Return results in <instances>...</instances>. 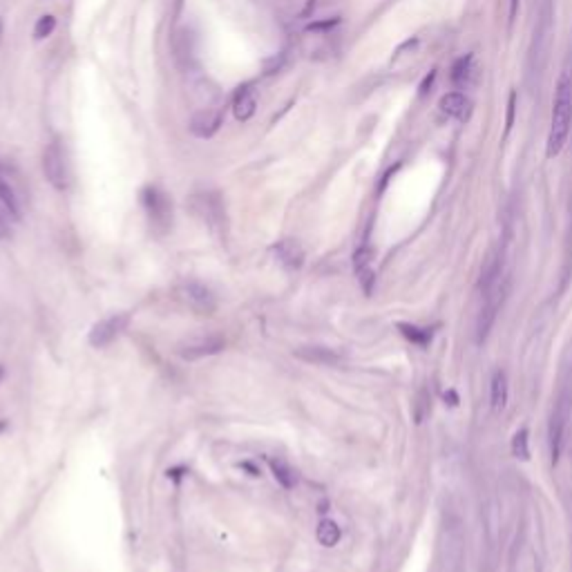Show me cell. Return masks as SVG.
<instances>
[{"label": "cell", "instance_id": "cell-1", "mask_svg": "<svg viewBox=\"0 0 572 572\" xmlns=\"http://www.w3.org/2000/svg\"><path fill=\"white\" fill-rule=\"evenodd\" d=\"M570 126H572V85L568 76H561L559 85H556V97H554V105H552V121H550V134H548V146H546V154L548 159L556 157L570 134Z\"/></svg>", "mask_w": 572, "mask_h": 572}, {"label": "cell", "instance_id": "cell-2", "mask_svg": "<svg viewBox=\"0 0 572 572\" xmlns=\"http://www.w3.org/2000/svg\"><path fill=\"white\" fill-rule=\"evenodd\" d=\"M226 340L220 333H199V335H188L177 345V355L183 360H199L208 358L224 351Z\"/></svg>", "mask_w": 572, "mask_h": 572}, {"label": "cell", "instance_id": "cell-3", "mask_svg": "<svg viewBox=\"0 0 572 572\" xmlns=\"http://www.w3.org/2000/svg\"><path fill=\"white\" fill-rule=\"evenodd\" d=\"M144 206L150 217V224L159 230V233H168L170 226H173V204L163 190L148 185L144 190Z\"/></svg>", "mask_w": 572, "mask_h": 572}, {"label": "cell", "instance_id": "cell-4", "mask_svg": "<svg viewBox=\"0 0 572 572\" xmlns=\"http://www.w3.org/2000/svg\"><path fill=\"white\" fill-rule=\"evenodd\" d=\"M572 411V400L568 394L559 396V400L554 403L552 416H550V427H548V438H550V454H552V463L559 460L561 447H563V431L570 419Z\"/></svg>", "mask_w": 572, "mask_h": 572}, {"label": "cell", "instance_id": "cell-5", "mask_svg": "<svg viewBox=\"0 0 572 572\" xmlns=\"http://www.w3.org/2000/svg\"><path fill=\"white\" fill-rule=\"evenodd\" d=\"M179 296L199 315H212L217 311V298H215V293L202 282H195V280L183 282L179 286Z\"/></svg>", "mask_w": 572, "mask_h": 572}, {"label": "cell", "instance_id": "cell-6", "mask_svg": "<svg viewBox=\"0 0 572 572\" xmlns=\"http://www.w3.org/2000/svg\"><path fill=\"white\" fill-rule=\"evenodd\" d=\"M128 324H130V315L128 313H114L110 318L97 322L95 327L90 329V335H87L90 345L95 347V349L110 347L114 340L128 329Z\"/></svg>", "mask_w": 572, "mask_h": 572}, {"label": "cell", "instance_id": "cell-7", "mask_svg": "<svg viewBox=\"0 0 572 572\" xmlns=\"http://www.w3.org/2000/svg\"><path fill=\"white\" fill-rule=\"evenodd\" d=\"M505 291H507L505 286H492L490 291H485L483 308L476 318V342L478 345L485 342V338L490 335L492 324H494V320H497V313L505 300Z\"/></svg>", "mask_w": 572, "mask_h": 572}, {"label": "cell", "instance_id": "cell-8", "mask_svg": "<svg viewBox=\"0 0 572 572\" xmlns=\"http://www.w3.org/2000/svg\"><path fill=\"white\" fill-rule=\"evenodd\" d=\"M43 173L56 190H65L70 183L68 175V163L63 157V150L58 148V144H50L43 152Z\"/></svg>", "mask_w": 572, "mask_h": 572}, {"label": "cell", "instance_id": "cell-9", "mask_svg": "<svg viewBox=\"0 0 572 572\" xmlns=\"http://www.w3.org/2000/svg\"><path fill=\"white\" fill-rule=\"evenodd\" d=\"M193 210L202 217L208 226H222L224 217H226V210H224V204L217 195L212 193H202V195H195L193 202H190Z\"/></svg>", "mask_w": 572, "mask_h": 572}, {"label": "cell", "instance_id": "cell-10", "mask_svg": "<svg viewBox=\"0 0 572 572\" xmlns=\"http://www.w3.org/2000/svg\"><path fill=\"white\" fill-rule=\"evenodd\" d=\"M224 121V110L222 107H206V110H199L190 119V132L199 139H210L215 132L220 130Z\"/></svg>", "mask_w": 572, "mask_h": 572}, {"label": "cell", "instance_id": "cell-11", "mask_svg": "<svg viewBox=\"0 0 572 572\" xmlns=\"http://www.w3.org/2000/svg\"><path fill=\"white\" fill-rule=\"evenodd\" d=\"M273 253L282 266L296 271L304 264V249L298 239H282L273 246Z\"/></svg>", "mask_w": 572, "mask_h": 572}, {"label": "cell", "instance_id": "cell-12", "mask_svg": "<svg viewBox=\"0 0 572 572\" xmlns=\"http://www.w3.org/2000/svg\"><path fill=\"white\" fill-rule=\"evenodd\" d=\"M293 353H296V358H300L308 365H322V367H333V365H340V360H342L333 349L318 347V345L298 347Z\"/></svg>", "mask_w": 572, "mask_h": 572}, {"label": "cell", "instance_id": "cell-13", "mask_svg": "<svg viewBox=\"0 0 572 572\" xmlns=\"http://www.w3.org/2000/svg\"><path fill=\"white\" fill-rule=\"evenodd\" d=\"M257 110V95L253 85H242L237 87L233 97V114L237 121H249Z\"/></svg>", "mask_w": 572, "mask_h": 572}, {"label": "cell", "instance_id": "cell-14", "mask_svg": "<svg viewBox=\"0 0 572 572\" xmlns=\"http://www.w3.org/2000/svg\"><path fill=\"white\" fill-rule=\"evenodd\" d=\"M438 105L447 117H454L458 121H468L472 114V103L465 95H460V92H450V95H445Z\"/></svg>", "mask_w": 572, "mask_h": 572}, {"label": "cell", "instance_id": "cell-15", "mask_svg": "<svg viewBox=\"0 0 572 572\" xmlns=\"http://www.w3.org/2000/svg\"><path fill=\"white\" fill-rule=\"evenodd\" d=\"M499 277H501V255L492 253V255H487L485 264L481 269V277H478V288H481L483 293L490 291L492 286H497Z\"/></svg>", "mask_w": 572, "mask_h": 572}, {"label": "cell", "instance_id": "cell-16", "mask_svg": "<svg viewBox=\"0 0 572 572\" xmlns=\"http://www.w3.org/2000/svg\"><path fill=\"white\" fill-rule=\"evenodd\" d=\"M271 463V472H273V476H275V481L280 483L284 490H291V487H296V483H298V476H296V472H293V468L288 465V463L284 460V458H271L269 460Z\"/></svg>", "mask_w": 572, "mask_h": 572}, {"label": "cell", "instance_id": "cell-17", "mask_svg": "<svg viewBox=\"0 0 572 572\" xmlns=\"http://www.w3.org/2000/svg\"><path fill=\"white\" fill-rule=\"evenodd\" d=\"M490 398H492V409L494 411H503L505 409V403H507V376L503 374V371H497V374L492 376Z\"/></svg>", "mask_w": 572, "mask_h": 572}, {"label": "cell", "instance_id": "cell-18", "mask_svg": "<svg viewBox=\"0 0 572 572\" xmlns=\"http://www.w3.org/2000/svg\"><path fill=\"white\" fill-rule=\"evenodd\" d=\"M355 271H358V277L362 282V288L367 293H371V286H374V271H371V251L369 249H360L355 253Z\"/></svg>", "mask_w": 572, "mask_h": 572}, {"label": "cell", "instance_id": "cell-19", "mask_svg": "<svg viewBox=\"0 0 572 572\" xmlns=\"http://www.w3.org/2000/svg\"><path fill=\"white\" fill-rule=\"evenodd\" d=\"M315 536L318 541L324 546V548H333L338 546V541L342 539V530H340V525L331 519H322L318 523V530H315Z\"/></svg>", "mask_w": 572, "mask_h": 572}, {"label": "cell", "instance_id": "cell-20", "mask_svg": "<svg viewBox=\"0 0 572 572\" xmlns=\"http://www.w3.org/2000/svg\"><path fill=\"white\" fill-rule=\"evenodd\" d=\"M0 202H3L5 210L11 215L14 220H21V206H18V199H16V195H14L11 185H9L7 181H3V179H0Z\"/></svg>", "mask_w": 572, "mask_h": 572}, {"label": "cell", "instance_id": "cell-21", "mask_svg": "<svg viewBox=\"0 0 572 572\" xmlns=\"http://www.w3.org/2000/svg\"><path fill=\"white\" fill-rule=\"evenodd\" d=\"M530 438H528V429H519L514 438H512V454L521 460H530Z\"/></svg>", "mask_w": 572, "mask_h": 572}, {"label": "cell", "instance_id": "cell-22", "mask_svg": "<svg viewBox=\"0 0 572 572\" xmlns=\"http://www.w3.org/2000/svg\"><path fill=\"white\" fill-rule=\"evenodd\" d=\"M398 329L403 331L405 338H409L411 342L416 345H427L429 340H431V331L429 329H419V327H414V324H398Z\"/></svg>", "mask_w": 572, "mask_h": 572}, {"label": "cell", "instance_id": "cell-23", "mask_svg": "<svg viewBox=\"0 0 572 572\" xmlns=\"http://www.w3.org/2000/svg\"><path fill=\"white\" fill-rule=\"evenodd\" d=\"M470 72H472V54L458 58L454 68H452V81L454 83H465L470 79Z\"/></svg>", "mask_w": 572, "mask_h": 572}, {"label": "cell", "instance_id": "cell-24", "mask_svg": "<svg viewBox=\"0 0 572 572\" xmlns=\"http://www.w3.org/2000/svg\"><path fill=\"white\" fill-rule=\"evenodd\" d=\"M54 27H56V18L54 16H41L38 23H36V27H34V38L36 41H43V38L52 36Z\"/></svg>", "mask_w": 572, "mask_h": 572}, {"label": "cell", "instance_id": "cell-25", "mask_svg": "<svg viewBox=\"0 0 572 572\" xmlns=\"http://www.w3.org/2000/svg\"><path fill=\"white\" fill-rule=\"evenodd\" d=\"M11 237V226L7 220V212L0 208V239H9Z\"/></svg>", "mask_w": 572, "mask_h": 572}, {"label": "cell", "instance_id": "cell-26", "mask_svg": "<svg viewBox=\"0 0 572 572\" xmlns=\"http://www.w3.org/2000/svg\"><path fill=\"white\" fill-rule=\"evenodd\" d=\"M514 101H517V95L512 92V95H509V105H507V107H509V110H507V126H505L507 130L512 128V119H514Z\"/></svg>", "mask_w": 572, "mask_h": 572}, {"label": "cell", "instance_id": "cell-27", "mask_svg": "<svg viewBox=\"0 0 572 572\" xmlns=\"http://www.w3.org/2000/svg\"><path fill=\"white\" fill-rule=\"evenodd\" d=\"M517 11H519V0H509V21L517 18Z\"/></svg>", "mask_w": 572, "mask_h": 572}, {"label": "cell", "instance_id": "cell-28", "mask_svg": "<svg viewBox=\"0 0 572 572\" xmlns=\"http://www.w3.org/2000/svg\"><path fill=\"white\" fill-rule=\"evenodd\" d=\"M5 427H7V423H5V421H0V431H5Z\"/></svg>", "mask_w": 572, "mask_h": 572}, {"label": "cell", "instance_id": "cell-29", "mask_svg": "<svg viewBox=\"0 0 572 572\" xmlns=\"http://www.w3.org/2000/svg\"><path fill=\"white\" fill-rule=\"evenodd\" d=\"M3 374H5V369H3V365H0V380H3Z\"/></svg>", "mask_w": 572, "mask_h": 572}, {"label": "cell", "instance_id": "cell-30", "mask_svg": "<svg viewBox=\"0 0 572 572\" xmlns=\"http://www.w3.org/2000/svg\"><path fill=\"white\" fill-rule=\"evenodd\" d=\"M0 36H3V21H0Z\"/></svg>", "mask_w": 572, "mask_h": 572}]
</instances>
